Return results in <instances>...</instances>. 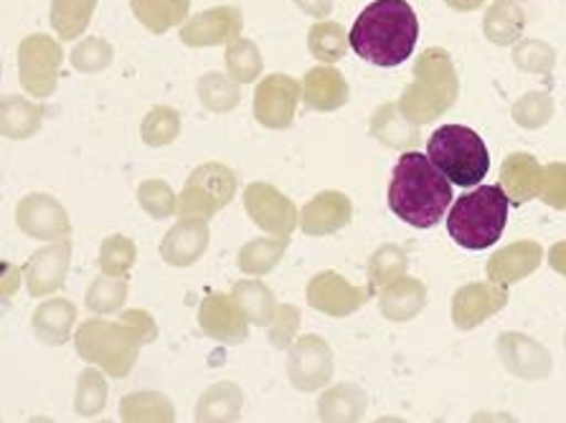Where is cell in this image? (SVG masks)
Masks as SVG:
<instances>
[{
  "label": "cell",
  "mask_w": 566,
  "mask_h": 423,
  "mask_svg": "<svg viewBox=\"0 0 566 423\" xmlns=\"http://www.w3.org/2000/svg\"><path fill=\"white\" fill-rule=\"evenodd\" d=\"M239 31H242V13L237 8H211L184 25L181 41L188 46H219L237 41Z\"/></svg>",
  "instance_id": "13"
},
{
  "label": "cell",
  "mask_w": 566,
  "mask_h": 423,
  "mask_svg": "<svg viewBox=\"0 0 566 423\" xmlns=\"http://www.w3.org/2000/svg\"><path fill=\"white\" fill-rule=\"evenodd\" d=\"M69 256H72V244L66 239L54 241V244L31 254V258L23 266V276L25 284H29L31 297H46L62 287L69 272Z\"/></svg>",
  "instance_id": "12"
},
{
  "label": "cell",
  "mask_w": 566,
  "mask_h": 423,
  "mask_svg": "<svg viewBox=\"0 0 566 423\" xmlns=\"http://www.w3.org/2000/svg\"><path fill=\"white\" fill-rule=\"evenodd\" d=\"M244 205L256 226L270 233H277V236H287L297 223L295 205L268 183H252L247 188Z\"/></svg>",
  "instance_id": "11"
},
{
  "label": "cell",
  "mask_w": 566,
  "mask_h": 423,
  "mask_svg": "<svg viewBox=\"0 0 566 423\" xmlns=\"http://www.w3.org/2000/svg\"><path fill=\"white\" fill-rule=\"evenodd\" d=\"M125 299H127V276L102 274L99 279L90 287L84 305H87V309L94 315H113L123 309Z\"/></svg>",
  "instance_id": "30"
},
{
  "label": "cell",
  "mask_w": 566,
  "mask_h": 423,
  "mask_svg": "<svg viewBox=\"0 0 566 423\" xmlns=\"http://www.w3.org/2000/svg\"><path fill=\"white\" fill-rule=\"evenodd\" d=\"M348 405L366 409L364 393L354 385L333 388L321 399V419H356V413L348 411Z\"/></svg>",
  "instance_id": "39"
},
{
  "label": "cell",
  "mask_w": 566,
  "mask_h": 423,
  "mask_svg": "<svg viewBox=\"0 0 566 423\" xmlns=\"http://www.w3.org/2000/svg\"><path fill=\"white\" fill-rule=\"evenodd\" d=\"M311 49L321 59H336L346 49V39L340 36L336 25H315L311 33Z\"/></svg>",
  "instance_id": "43"
},
{
  "label": "cell",
  "mask_w": 566,
  "mask_h": 423,
  "mask_svg": "<svg viewBox=\"0 0 566 423\" xmlns=\"http://www.w3.org/2000/svg\"><path fill=\"white\" fill-rule=\"evenodd\" d=\"M307 297H311V305L315 309L340 317V315H348V313H354V309L361 307L368 295L361 289L350 287V284L343 282L338 274L328 272V274L315 276Z\"/></svg>",
  "instance_id": "17"
},
{
  "label": "cell",
  "mask_w": 566,
  "mask_h": 423,
  "mask_svg": "<svg viewBox=\"0 0 566 423\" xmlns=\"http://www.w3.org/2000/svg\"><path fill=\"white\" fill-rule=\"evenodd\" d=\"M499 350L511 373L521 378L538 381V378L552 373V356L531 338H523V335H501Z\"/></svg>",
  "instance_id": "16"
},
{
  "label": "cell",
  "mask_w": 566,
  "mask_h": 423,
  "mask_svg": "<svg viewBox=\"0 0 566 423\" xmlns=\"http://www.w3.org/2000/svg\"><path fill=\"white\" fill-rule=\"evenodd\" d=\"M516 62H518V66L528 68V72H546V68H552V64H554V51L544 46V43L526 41L516 51Z\"/></svg>",
  "instance_id": "45"
},
{
  "label": "cell",
  "mask_w": 566,
  "mask_h": 423,
  "mask_svg": "<svg viewBox=\"0 0 566 423\" xmlns=\"http://www.w3.org/2000/svg\"><path fill=\"white\" fill-rule=\"evenodd\" d=\"M452 203V183L422 152H405L391 172L389 209L415 229H432Z\"/></svg>",
  "instance_id": "2"
},
{
  "label": "cell",
  "mask_w": 566,
  "mask_h": 423,
  "mask_svg": "<svg viewBox=\"0 0 566 423\" xmlns=\"http://www.w3.org/2000/svg\"><path fill=\"white\" fill-rule=\"evenodd\" d=\"M105 370L97 368H87L80 376V383H76V395H74V411L80 416H97V413L105 411L107 403V381H105Z\"/></svg>",
  "instance_id": "31"
},
{
  "label": "cell",
  "mask_w": 566,
  "mask_h": 423,
  "mask_svg": "<svg viewBox=\"0 0 566 423\" xmlns=\"http://www.w3.org/2000/svg\"><path fill=\"white\" fill-rule=\"evenodd\" d=\"M113 62V46L102 39H87L72 51V64L80 72H99Z\"/></svg>",
  "instance_id": "40"
},
{
  "label": "cell",
  "mask_w": 566,
  "mask_h": 423,
  "mask_svg": "<svg viewBox=\"0 0 566 423\" xmlns=\"http://www.w3.org/2000/svg\"><path fill=\"white\" fill-rule=\"evenodd\" d=\"M297 84L290 76H270L254 94V115L264 127H287L295 112Z\"/></svg>",
  "instance_id": "14"
},
{
  "label": "cell",
  "mask_w": 566,
  "mask_h": 423,
  "mask_svg": "<svg viewBox=\"0 0 566 423\" xmlns=\"http://www.w3.org/2000/svg\"><path fill=\"white\" fill-rule=\"evenodd\" d=\"M41 125V109L23 97L3 99V133L15 140H25Z\"/></svg>",
  "instance_id": "32"
},
{
  "label": "cell",
  "mask_w": 566,
  "mask_h": 423,
  "mask_svg": "<svg viewBox=\"0 0 566 423\" xmlns=\"http://www.w3.org/2000/svg\"><path fill=\"white\" fill-rule=\"evenodd\" d=\"M552 117V99L546 94H528L516 107V119L523 127H542Z\"/></svg>",
  "instance_id": "42"
},
{
  "label": "cell",
  "mask_w": 566,
  "mask_h": 423,
  "mask_svg": "<svg viewBox=\"0 0 566 423\" xmlns=\"http://www.w3.org/2000/svg\"><path fill=\"white\" fill-rule=\"evenodd\" d=\"M74 322H76V307L64 297L44 302V305L33 309V317H31L33 335H36L44 345H51V348L64 345L69 338H72Z\"/></svg>",
  "instance_id": "19"
},
{
  "label": "cell",
  "mask_w": 566,
  "mask_h": 423,
  "mask_svg": "<svg viewBox=\"0 0 566 423\" xmlns=\"http://www.w3.org/2000/svg\"><path fill=\"white\" fill-rule=\"evenodd\" d=\"M295 327H297V313L293 307H282L270 325V338L274 342V348H287L290 338L295 335Z\"/></svg>",
  "instance_id": "46"
},
{
  "label": "cell",
  "mask_w": 566,
  "mask_h": 423,
  "mask_svg": "<svg viewBox=\"0 0 566 423\" xmlns=\"http://www.w3.org/2000/svg\"><path fill=\"white\" fill-rule=\"evenodd\" d=\"M158 338V327L148 313L130 309L119 322L87 319L76 332V352L90 366H99L107 376L125 378L130 373L143 345Z\"/></svg>",
  "instance_id": "3"
},
{
  "label": "cell",
  "mask_w": 566,
  "mask_h": 423,
  "mask_svg": "<svg viewBox=\"0 0 566 423\" xmlns=\"http://www.w3.org/2000/svg\"><path fill=\"white\" fill-rule=\"evenodd\" d=\"M307 105L315 109H333L343 105L346 99V84H343L340 74L333 72V68H315L307 76L305 84Z\"/></svg>",
  "instance_id": "29"
},
{
  "label": "cell",
  "mask_w": 566,
  "mask_h": 423,
  "mask_svg": "<svg viewBox=\"0 0 566 423\" xmlns=\"http://www.w3.org/2000/svg\"><path fill=\"white\" fill-rule=\"evenodd\" d=\"M407 269V256L399 252V248L386 246L379 254L371 258V282L374 287H386V284L397 282Z\"/></svg>",
  "instance_id": "41"
},
{
  "label": "cell",
  "mask_w": 566,
  "mask_h": 423,
  "mask_svg": "<svg viewBox=\"0 0 566 423\" xmlns=\"http://www.w3.org/2000/svg\"><path fill=\"white\" fill-rule=\"evenodd\" d=\"M538 262H542V248L534 241H518L516 246H509L491 258V276L501 282V287H509L511 282L534 272Z\"/></svg>",
  "instance_id": "21"
},
{
  "label": "cell",
  "mask_w": 566,
  "mask_h": 423,
  "mask_svg": "<svg viewBox=\"0 0 566 423\" xmlns=\"http://www.w3.org/2000/svg\"><path fill=\"white\" fill-rule=\"evenodd\" d=\"M348 219H350L348 198L340 193H323L305 205L300 223H303L305 233L321 236V233H331V231H338L340 226H346Z\"/></svg>",
  "instance_id": "20"
},
{
  "label": "cell",
  "mask_w": 566,
  "mask_h": 423,
  "mask_svg": "<svg viewBox=\"0 0 566 423\" xmlns=\"http://www.w3.org/2000/svg\"><path fill=\"white\" fill-rule=\"evenodd\" d=\"M137 201H140L143 209L148 211L153 219H168V215H174L178 211V198L163 180H145V183L137 188Z\"/></svg>",
  "instance_id": "36"
},
{
  "label": "cell",
  "mask_w": 566,
  "mask_h": 423,
  "mask_svg": "<svg viewBox=\"0 0 566 423\" xmlns=\"http://www.w3.org/2000/svg\"><path fill=\"white\" fill-rule=\"evenodd\" d=\"M250 319L239 309V305L231 295H219V292H209L199 307V325L201 330L209 335L211 340L224 345H239L247 340L250 332Z\"/></svg>",
  "instance_id": "9"
},
{
  "label": "cell",
  "mask_w": 566,
  "mask_h": 423,
  "mask_svg": "<svg viewBox=\"0 0 566 423\" xmlns=\"http://www.w3.org/2000/svg\"><path fill=\"white\" fill-rule=\"evenodd\" d=\"M542 195L554 209H566V166L546 168L542 176Z\"/></svg>",
  "instance_id": "44"
},
{
  "label": "cell",
  "mask_w": 566,
  "mask_h": 423,
  "mask_svg": "<svg viewBox=\"0 0 566 423\" xmlns=\"http://www.w3.org/2000/svg\"><path fill=\"white\" fill-rule=\"evenodd\" d=\"M178 129H181V119L174 109L168 107H156L145 117L143 123V140L150 145V148H160V145H168L176 140Z\"/></svg>",
  "instance_id": "37"
},
{
  "label": "cell",
  "mask_w": 566,
  "mask_h": 423,
  "mask_svg": "<svg viewBox=\"0 0 566 423\" xmlns=\"http://www.w3.org/2000/svg\"><path fill=\"white\" fill-rule=\"evenodd\" d=\"M290 381L300 391H315L331 381L333 373V358L328 345L315 335H305L293 345V352H290L287 362Z\"/></svg>",
  "instance_id": "10"
},
{
  "label": "cell",
  "mask_w": 566,
  "mask_h": 423,
  "mask_svg": "<svg viewBox=\"0 0 566 423\" xmlns=\"http://www.w3.org/2000/svg\"><path fill=\"white\" fill-rule=\"evenodd\" d=\"M191 0H133V11L153 33H166L184 23Z\"/></svg>",
  "instance_id": "26"
},
{
  "label": "cell",
  "mask_w": 566,
  "mask_h": 423,
  "mask_svg": "<svg viewBox=\"0 0 566 423\" xmlns=\"http://www.w3.org/2000/svg\"><path fill=\"white\" fill-rule=\"evenodd\" d=\"M135 264V244L127 236H109L99 248V266L107 276H127Z\"/></svg>",
  "instance_id": "35"
},
{
  "label": "cell",
  "mask_w": 566,
  "mask_h": 423,
  "mask_svg": "<svg viewBox=\"0 0 566 423\" xmlns=\"http://www.w3.org/2000/svg\"><path fill=\"white\" fill-rule=\"evenodd\" d=\"M511 198L501 186H480L473 193L454 201L448 215V231L452 241L470 252L499 244L509 223Z\"/></svg>",
  "instance_id": "4"
},
{
  "label": "cell",
  "mask_w": 566,
  "mask_h": 423,
  "mask_svg": "<svg viewBox=\"0 0 566 423\" xmlns=\"http://www.w3.org/2000/svg\"><path fill=\"white\" fill-rule=\"evenodd\" d=\"M548 258H552V266L556 272L566 274V241H564V244H556L552 248V254H548Z\"/></svg>",
  "instance_id": "48"
},
{
  "label": "cell",
  "mask_w": 566,
  "mask_h": 423,
  "mask_svg": "<svg viewBox=\"0 0 566 423\" xmlns=\"http://www.w3.org/2000/svg\"><path fill=\"white\" fill-rule=\"evenodd\" d=\"M509 292L503 287H488V284H473V287L460 289L454 297V322L460 330H470L480 319L491 317L505 305Z\"/></svg>",
  "instance_id": "18"
},
{
  "label": "cell",
  "mask_w": 566,
  "mask_h": 423,
  "mask_svg": "<svg viewBox=\"0 0 566 423\" xmlns=\"http://www.w3.org/2000/svg\"><path fill=\"white\" fill-rule=\"evenodd\" d=\"M206 248H209L206 219H181L163 239L160 256L170 266H191L206 254Z\"/></svg>",
  "instance_id": "15"
},
{
  "label": "cell",
  "mask_w": 566,
  "mask_h": 423,
  "mask_svg": "<svg viewBox=\"0 0 566 423\" xmlns=\"http://www.w3.org/2000/svg\"><path fill=\"white\" fill-rule=\"evenodd\" d=\"M424 305V289L417 279H397L386 284L381 295V313L389 319L415 317Z\"/></svg>",
  "instance_id": "24"
},
{
  "label": "cell",
  "mask_w": 566,
  "mask_h": 423,
  "mask_svg": "<svg viewBox=\"0 0 566 423\" xmlns=\"http://www.w3.org/2000/svg\"><path fill=\"white\" fill-rule=\"evenodd\" d=\"M199 97L213 112H229L239 102V82L221 74H206L199 82Z\"/></svg>",
  "instance_id": "34"
},
{
  "label": "cell",
  "mask_w": 566,
  "mask_h": 423,
  "mask_svg": "<svg viewBox=\"0 0 566 423\" xmlns=\"http://www.w3.org/2000/svg\"><path fill=\"white\" fill-rule=\"evenodd\" d=\"M244 395L234 383H217L196 403L199 421H234L242 413Z\"/></svg>",
  "instance_id": "23"
},
{
  "label": "cell",
  "mask_w": 566,
  "mask_h": 423,
  "mask_svg": "<svg viewBox=\"0 0 566 423\" xmlns=\"http://www.w3.org/2000/svg\"><path fill=\"white\" fill-rule=\"evenodd\" d=\"M542 188V168L528 155H513L503 166V191L509 193L511 203H523L534 198Z\"/></svg>",
  "instance_id": "22"
},
{
  "label": "cell",
  "mask_w": 566,
  "mask_h": 423,
  "mask_svg": "<svg viewBox=\"0 0 566 423\" xmlns=\"http://www.w3.org/2000/svg\"><path fill=\"white\" fill-rule=\"evenodd\" d=\"M125 421H174V405L156 391L133 393L123 401Z\"/></svg>",
  "instance_id": "33"
},
{
  "label": "cell",
  "mask_w": 566,
  "mask_h": 423,
  "mask_svg": "<svg viewBox=\"0 0 566 423\" xmlns=\"http://www.w3.org/2000/svg\"><path fill=\"white\" fill-rule=\"evenodd\" d=\"M231 297H234L239 309H242L252 325H272L274 315H277V305H274L272 292L264 287L262 282H239L234 284Z\"/></svg>",
  "instance_id": "25"
},
{
  "label": "cell",
  "mask_w": 566,
  "mask_h": 423,
  "mask_svg": "<svg viewBox=\"0 0 566 423\" xmlns=\"http://www.w3.org/2000/svg\"><path fill=\"white\" fill-rule=\"evenodd\" d=\"M21 80L23 86L36 97H49L56 86L59 64H62V49L44 33L29 36L21 43Z\"/></svg>",
  "instance_id": "7"
},
{
  "label": "cell",
  "mask_w": 566,
  "mask_h": 423,
  "mask_svg": "<svg viewBox=\"0 0 566 423\" xmlns=\"http://www.w3.org/2000/svg\"><path fill=\"white\" fill-rule=\"evenodd\" d=\"M19 229L31 239L41 241H62L72 231L64 205L46 193H31L15 209Z\"/></svg>",
  "instance_id": "8"
},
{
  "label": "cell",
  "mask_w": 566,
  "mask_h": 423,
  "mask_svg": "<svg viewBox=\"0 0 566 423\" xmlns=\"http://www.w3.org/2000/svg\"><path fill=\"white\" fill-rule=\"evenodd\" d=\"M227 66H229L231 80L244 84V82H252L254 76L260 74L262 59L250 41L237 39L227 51Z\"/></svg>",
  "instance_id": "38"
},
{
  "label": "cell",
  "mask_w": 566,
  "mask_h": 423,
  "mask_svg": "<svg viewBox=\"0 0 566 423\" xmlns=\"http://www.w3.org/2000/svg\"><path fill=\"white\" fill-rule=\"evenodd\" d=\"M417 36L419 23L407 0H374L356 19L348 43L364 62L391 68L411 56Z\"/></svg>",
  "instance_id": "1"
},
{
  "label": "cell",
  "mask_w": 566,
  "mask_h": 423,
  "mask_svg": "<svg viewBox=\"0 0 566 423\" xmlns=\"http://www.w3.org/2000/svg\"><path fill=\"white\" fill-rule=\"evenodd\" d=\"M97 0H54L51 3V25L62 39H76L87 29Z\"/></svg>",
  "instance_id": "28"
},
{
  "label": "cell",
  "mask_w": 566,
  "mask_h": 423,
  "mask_svg": "<svg viewBox=\"0 0 566 423\" xmlns=\"http://www.w3.org/2000/svg\"><path fill=\"white\" fill-rule=\"evenodd\" d=\"M448 3L454 8H462V11H470V8L480 6V0H448Z\"/></svg>",
  "instance_id": "49"
},
{
  "label": "cell",
  "mask_w": 566,
  "mask_h": 423,
  "mask_svg": "<svg viewBox=\"0 0 566 423\" xmlns=\"http://www.w3.org/2000/svg\"><path fill=\"white\" fill-rule=\"evenodd\" d=\"M234 193V172L221 162H206L188 178L184 193L178 198V213L181 219H211L231 203Z\"/></svg>",
  "instance_id": "6"
},
{
  "label": "cell",
  "mask_w": 566,
  "mask_h": 423,
  "mask_svg": "<svg viewBox=\"0 0 566 423\" xmlns=\"http://www.w3.org/2000/svg\"><path fill=\"white\" fill-rule=\"evenodd\" d=\"M19 274H21V272L15 269V266H11V264L6 262V266H3V297H6V299L13 295L15 287H19V279L13 282V276H19Z\"/></svg>",
  "instance_id": "47"
},
{
  "label": "cell",
  "mask_w": 566,
  "mask_h": 423,
  "mask_svg": "<svg viewBox=\"0 0 566 423\" xmlns=\"http://www.w3.org/2000/svg\"><path fill=\"white\" fill-rule=\"evenodd\" d=\"M427 158L452 186H478L483 183L491 170V152H488L483 137L475 129L462 125H444L434 129L427 142Z\"/></svg>",
  "instance_id": "5"
},
{
  "label": "cell",
  "mask_w": 566,
  "mask_h": 423,
  "mask_svg": "<svg viewBox=\"0 0 566 423\" xmlns=\"http://www.w3.org/2000/svg\"><path fill=\"white\" fill-rule=\"evenodd\" d=\"M287 248V236L280 239H254L239 252V269L260 276L274 269V264L280 262L282 254Z\"/></svg>",
  "instance_id": "27"
}]
</instances>
